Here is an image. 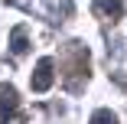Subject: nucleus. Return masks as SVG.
<instances>
[{"label": "nucleus", "instance_id": "f03ea898", "mask_svg": "<svg viewBox=\"0 0 127 124\" xmlns=\"http://www.w3.org/2000/svg\"><path fill=\"white\" fill-rule=\"evenodd\" d=\"M16 105H20L16 91H13L10 85H0V124H7V118L16 111Z\"/></svg>", "mask_w": 127, "mask_h": 124}, {"label": "nucleus", "instance_id": "39448f33", "mask_svg": "<svg viewBox=\"0 0 127 124\" xmlns=\"http://www.w3.org/2000/svg\"><path fill=\"white\" fill-rule=\"evenodd\" d=\"M98 10H111V13H121V0H98Z\"/></svg>", "mask_w": 127, "mask_h": 124}, {"label": "nucleus", "instance_id": "20e7f679", "mask_svg": "<svg viewBox=\"0 0 127 124\" xmlns=\"http://www.w3.org/2000/svg\"><path fill=\"white\" fill-rule=\"evenodd\" d=\"M13 52H26V36H23V30H13Z\"/></svg>", "mask_w": 127, "mask_h": 124}, {"label": "nucleus", "instance_id": "f257e3e1", "mask_svg": "<svg viewBox=\"0 0 127 124\" xmlns=\"http://www.w3.org/2000/svg\"><path fill=\"white\" fill-rule=\"evenodd\" d=\"M33 91H46L49 85H52V59H39L36 65V75H33Z\"/></svg>", "mask_w": 127, "mask_h": 124}, {"label": "nucleus", "instance_id": "7ed1b4c3", "mask_svg": "<svg viewBox=\"0 0 127 124\" xmlns=\"http://www.w3.org/2000/svg\"><path fill=\"white\" fill-rule=\"evenodd\" d=\"M91 124H117V118L111 111H95L91 114Z\"/></svg>", "mask_w": 127, "mask_h": 124}]
</instances>
